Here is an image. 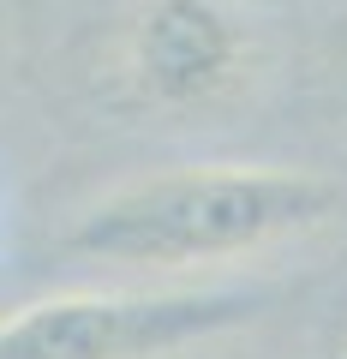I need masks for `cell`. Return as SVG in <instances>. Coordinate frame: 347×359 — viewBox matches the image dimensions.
<instances>
[{
	"label": "cell",
	"instance_id": "obj_3",
	"mask_svg": "<svg viewBox=\"0 0 347 359\" xmlns=\"http://www.w3.org/2000/svg\"><path fill=\"white\" fill-rule=\"evenodd\" d=\"M252 42L216 0H156L138 18L126 72L156 108H210L245 78Z\"/></svg>",
	"mask_w": 347,
	"mask_h": 359
},
{
	"label": "cell",
	"instance_id": "obj_2",
	"mask_svg": "<svg viewBox=\"0 0 347 359\" xmlns=\"http://www.w3.org/2000/svg\"><path fill=\"white\" fill-rule=\"evenodd\" d=\"M257 287L66 294L0 318V359H168L257 318Z\"/></svg>",
	"mask_w": 347,
	"mask_h": 359
},
{
	"label": "cell",
	"instance_id": "obj_1",
	"mask_svg": "<svg viewBox=\"0 0 347 359\" xmlns=\"http://www.w3.org/2000/svg\"><path fill=\"white\" fill-rule=\"evenodd\" d=\"M335 210H341V192L318 174L204 162L114 186L72 222L66 245L78 257L126 269H198L299 240L323 228Z\"/></svg>",
	"mask_w": 347,
	"mask_h": 359
}]
</instances>
